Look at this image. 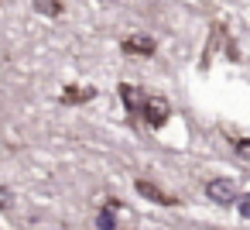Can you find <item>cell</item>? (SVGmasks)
Listing matches in <instances>:
<instances>
[{"instance_id": "obj_1", "label": "cell", "mask_w": 250, "mask_h": 230, "mask_svg": "<svg viewBox=\"0 0 250 230\" xmlns=\"http://www.w3.org/2000/svg\"><path fill=\"white\" fill-rule=\"evenodd\" d=\"M171 117V103L165 96H147L144 100V110H141V124H147L151 131H161Z\"/></svg>"}, {"instance_id": "obj_2", "label": "cell", "mask_w": 250, "mask_h": 230, "mask_svg": "<svg viewBox=\"0 0 250 230\" xmlns=\"http://www.w3.org/2000/svg\"><path fill=\"white\" fill-rule=\"evenodd\" d=\"M117 96H120V103L127 107L130 117H141L144 100H147V93H144L141 86H134V83H120V86H117Z\"/></svg>"}, {"instance_id": "obj_3", "label": "cell", "mask_w": 250, "mask_h": 230, "mask_svg": "<svg viewBox=\"0 0 250 230\" xmlns=\"http://www.w3.org/2000/svg\"><path fill=\"white\" fill-rule=\"evenodd\" d=\"M206 196L212 203H219V206H229V203H236V185L229 179H209L206 182Z\"/></svg>"}, {"instance_id": "obj_4", "label": "cell", "mask_w": 250, "mask_h": 230, "mask_svg": "<svg viewBox=\"0 0 250 230\" xmlns=\"http://www.w3.org/2000/svg\"><path fill=\"white\" fill-rule=\"evenodd\" d=\"M134 189L144 196V199H151V203H158V206H175L178 203V196H171V192H165L161 185H154L151 179H137L134 182Z\"/></svg>"}, {"instance_id": "obj_5", "label": "cell", "mask_w": 250, "mask_h": 230, "mask_svg": "<svg viewBox=\"0 0 250 230\" xmlns=\"http://www.w3.org/2000/svg\"><path fill=\"white\" fill-rule=\"evenodd\" d=\"M154 48H158V42L151 35H127L120 42V52L124 55H154Z\"/></svg>"}, {"instance_id": "obj_6", "label": "cell", "mask_w": 250, "mask_h": 230, "mask_svg": "<svg viewBox=\"0 0 250 230\" xmlns=\"http://www.w3.org/2000/svg\"><path fill=\"white\" fill-rule=\"evenodd\" d=\"M89 100H96V86H65L59 93V103H65V107H79Z\"/></svg>"}, {"instance_id": "obj_7", "label": "cell", "mask_w": 250, "mask_h": 230, "mask_svg": "<svg viewBox=\"0 0 250 230\" xmlns=\"http://www.w3.org/2000/svg\"><path fill=\"white\" fill-rule=\"evenodd\" d=\"M124 209V203L120 199H113V196H106V203L100 206V213H96V227L100 230H117V213Z\"/></svg>"}, {"instance_id": "obj_8", "label": "cell", "mask_w": 250, "mask_h": 230, "mask_svg": "<svg viewBox=\"0 0 250 230\" xmlns=\"http://www.w3.org/2000/svg\"><path fill=\"white\" fill-rule=\"evenodd\" d=\"M219 42H223V24H212L209 45H206V52H202V69H209V62H212V52L219 48Z\"/></svg>"}, {"instance_id": "obj_9", "label": "cell", "mask_w": 250, "mask_h": 230, "mask_svg": "<svg viewBox=\"0 0 250 230\" xmlns=\"http://www.w3.org/2000/svg\"><path fill=\"white\" fill-rule=\"evenodd\" d=\"M31 4H35V11L45 14V18H59V14H62V0H31Z\"/></svg>"}, {"instance_id": "obj_10", "label": "cell", "mask_w": 250, "mask_h": 230, "mask_svg": "<svg viewBox=\"0 0 250 230\" xmlns=\"http://www.w3.org/2000/svg\"><path fill=\"white\" fill-rule=\"evenodd\" d=\"M233 151H236L240 158H250V138H236V141H233Z\"/></svg>"}, {"instance_id": "obj_11", "label": "cell", "mask_w": 250, "mask_h": 230, "mask_svg": "<svg viewBox=\"0 0 250 230\" xmlns=\"http://www.w3.org/2000/svg\"><path fill=\"white\" fill-rule=\"evenodd\" d=\"M236 209H240V216H243V220H250V192L236 196Z\"/></svg>"}, {"instance_id": "obj_12", "label": "cell", "mask_w": 250, "mask_h": 230, "mask_svg": "<svg viewBox=\"0 0 250 230\" xmlns=\"http://www.w3.org/2000/svg\"><path fill=\"white\" fill-rule=\"evenodd\" d=\"M7 206H11V189L0 185V209H7Z\"/></svg>"}]
</instances>
